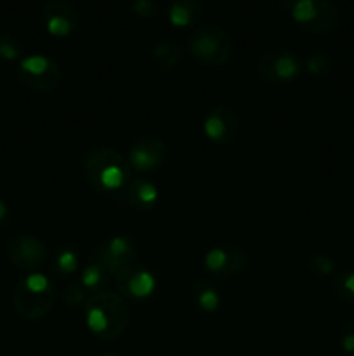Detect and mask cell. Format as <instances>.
<instances>
[{
    "mask_svg": "<svg viewBox=\"0 0 354 356\" xmlns=\"http://www.w3.org/2000/svg\"><path fill=\"white\" fill-rule=\"evenodd\" d=\"M108 280H110V273L99 263H92L83 268L82 277H80V285L85 289V292L97 294V292L106 291Z\"/></svg>",
    "mask_w": 354,
    "mask_h": 356,
    "instance_id": "19",
    "label": "cell"
},
{
    "mask_svg": "<svg viewBox=\"0 0 354 356\" xmlns=\"http://www.w3.org/2000/svg\"><path fill=\"white\" fill-rule=\"evenodd\" d=\"M278 2H280V6L283 7V9H287L288 13H290L292 7L295 6V2H297V0H278Z\"/></svg>",
    "mask_w": 354,
    "mask_h": 356,
    "instance_id": "29",
    "label": "cell"
},
{
    "mask_svg": "<svg viewBox=\"0 0 354 356\" xmlns=\"http://www.w3.org/2000/svg\"><path fill=\"white\" fill-rule=\"evenodd\" d=\"M52 270L58 275H73L78 270V254L71 247L61 249L52 261Z\"/></svg>",
    "mask_w": 354,
    "mask_h": 356,
    "instance_id": "21",
    "label": "cell"
},
{
    "mask_svg": "<svg viewBox=\"0 0 354 356\" xmlns=\"http://www.w3.org/2000/svg\"><path fill=\"white\" fill-rule=\"evenodd\" d=\"M205 7L201 0H174L169 7V19L174 26H193L203 17Z\"/></svg>",
    "mask_w": 354,
    "mask_h": 356,
    "instance_id": "16",
    "label": "cell"
},
{
    "mask_svg": "<svg viewBox=\"0 0 354 356\" xmlns=\"http://www.w3.org/2000/svg\"><path fill=\"white\" fill-rule=\"evenodd\" d=\"M23 54V44L14 33H0V59L3 61H16Z\"/></svg>",
    "mask_w": 354,
    "mask_h": 356,
    "instance_id": "22",
    "label": "cell"
},
{
    "mask_svg": "<svg viewBox=\"0 0 354 356\" xmlns=\"http://www.w3.org/2000/svg\"><path fill=\"white\" fill-rule=\"evenodd\" d=\"M307 268L316 277L326 278L330 275H333V271H335V263L328 256H325V254H316V256H312L309 259Z\"/></svg>",
    "mask_w": 354,
    "mask_h": 356,
    "instance_id": "25",
    "label": "cell"
},
{
    "mask_svg": "<svg viewBox=\"0 0 354 356\" xmlns=\"http://www.w3.org/2000/svg\"><path fill=\"white\" fill-rule=\"evenodd\" d=\"M257 72L269 83H290L302 73V61L295 52L276 49L260 56Z\"/></svg>",
    "mask_w": 354,
    "mask_h": 356,
    "instance_id": "8",
    "label": "cell"
},
{
    "mask_svg": "<svg viewBox=\"0 0 354 356\" xmlns=\"http://www.w3.org/2000/svg\"><path fill=\"white\" fill-rule=\"evenodd\" d=\"M117 284L121 294L135 301H142L156 291V278L142 268H134L130 273L117 280Z\"/></svg>",
    "mask_w": 354,
    "mask_h": 356,
    "instance_id": "14",
    "label": "cell"
},
{
    "mask_svg": "<svg viewBox=\"0 0 354 356\" xmlns=\"http://www.w3.org/2000/svg\"><path fill=\"white\" fill-rule=\"evenodd\" d=\"M87 299L89 298H87L85 289L80 284H76V282L68 284L65 287V291H62V301H65L69 308H85Z\"/></svg>",
    "mask_w": 354,
    "mask_h": 356,
    "instance_id": "24",
    "label": "cell"
},
{
    "mask_svg": "<svg viewBox=\"0 0 354 356\" xmlns=\"http://www.w3.org/2000/svg\"><path fill=\"white\" fill-rule=\"evenodd\" d=\"M137 259V243L130 235H115L103 240L96 249V263H99L117 280L134 270Z\"/></svg>",
    "mask_w": 354,
    "mask_h": 356,
    "instance_id": "5",
    "label": "cell"
},
{
    "mask_svg": "<svg viewBox=\"0 0 354 356\" xmlns=\"http://www.w3.org/2000/svg\"><path fill=\"white\" fill-rule=\"evenodd\" d=\"M56 302L54 284L45 275H30L12 289L14 312L28 322L45 318Z\"/></svg>",
    "mask_w": 354,
    "mask_h": 356,
    "instance_id": "3",
    "label": "cell"
},
{
    "mask_svg": "<svg viewBox=\"0 0 354 356\" xmlns=\"http://www.w3.org/2000/svg\"><path fill=\"white\" fill-rule=\"evenodd\" d=\"M167 145L156 136L139 138L128 149V162L139 172H155L165 163Z\"/></svg>",
    "mask_w": 354,
    "mask_h": 356,
    "instance_id": "12",
    "label": "cell"
},
{
    "mask_svg": "<svg viewBox=\"0 0 354 356\" xmlns=\"http://www.w3.org/2000/svg\"><path fill=\"white\" fill-rule=\"evenodd\" d=\"M292 17L302 30L325 35L340 23V13L330 0H297L290 10Z\"/></svg>",
    "mask_w": 354,
    "mask_h": 356,
    "instance_id": "6",
    "label": "cell"
},
{
    "mask_svg": "<svg viewBox=\"0 0 354 356\" xmlns=\"http://www.w3.org/2000/svg\"><path fill=\"white\" fill-rule=\"evenodd\" d=\"M16 76L21 86L33 92H49L61 82V68L56 59L44 54H33L21 59Z\"/></svg>",
    "mask_w": 354,
    "mask_h": 356,
    "instance_id": "7",
    "label": "cell"
},
{
    "mask_svg": "<svg viewBox=\"0 0 354 356\" xmlns=\"http://www.w3.org/2000/svg\"><path fill=\"white\" fill-rule=\"evenodd\" d=\"M203 132L215 145H229L239 132V118L233 108L219 104L208 110L203 120Z\"/></svg>",
    "mask_w": 354,
    "mask_h": 356,
    "instance_id": "11",
    "label": "cell"
},
{
    "mask_svg": "<svg viewBox=\"0 0 354 356\" xmlns=\"http://www.w3.org/2000/svg\"><path fill=\"white\" fill-rule=\"evenodd\" d=\"M332 292L344 305L354 306V271H342L332 280Z\"/></svg>",
    "mask_w": 354,
    "mask_h": 356,
    "instance_id": "20",
    "label": "cell"
},
{
    "mask_svg": "<svg viewBox=\"0 0 354 356\" xmlns=\"http://www.w3.org/2000/svg\"><path fill=\"white\" fill-rule=\"evenodd\" d=\"M180 58H183V47L177 42L162 40L155 44L149 61L156 70L167 72V70H172L180 61Z\"/></svg>",
    "mask_w": 354,
    "mask_h": 356,
    "instance_id": "17",
    "label": "cell"
},
{
    "mask_svg": "<svg viewBox=\"0 0 354 356\" xmlns=\"http://www.w3.org/2000/svg\"><path fill=\"white\" fill-rule=\"evenodd\" d=\"M191 296H193L194 302L198 308L205 313H214L221 305V298H219L217 291L210 282L203 280V278H196L191 285Z\"/></svg>",
    "mask_w": 354,
    "mask_h": 356,
    "instance_id": "18",
    "label": "cell"
},
{
    "mask_svg": "<svg viewBox=\"0 0 354 356\" xmlns=\"http://www.w3.org/2000/svg\"><path fill=\"white\" fill-rule=\"evenodd\" d=\"M340 348L344 353L354 355V322H346L340 329Z\"/></svg>",
    "mask_w": 354,
    "mask_h": 356,
    "instance_id": "27",
    "label": "cell"
},
{
    "mask_svg": "<svg viewBox=\"0 0 354 356\" xmlns=\"http://www.w3.org/2000/svg\"><path fill=\"white\" fill-rule=\"evenodd\" d=\"M124 198L130 207L137 211H149L158 202V190L155 184L146 179H132L125 190Z\"/></svg>",
    "mask_w": 354,
    "mask_h": 356,
    "instance_id": "15",
    "label": "cell"
},
{
    "mask_svg": "<svg viewBox=\"0 0 354 356\" xmlns=\"http://www.w3.org/2000/svg\"><path fill=\"white\" fill-rule=\"evenodd\" d=\"M305 70L311 73L312 76H318V79H323V76H328L333 70V59L330 56L321 54H311L307 59H305Z\"/></svg>",
    "mask_w": 354,
    "mask_h": 356,
    "instance_id": "23",
    "label": "cell"
},
{
    "mask_svg": "<svg viewBox=\"0 0 354 356\" xmlns=\"http://www.w3.org/2000/svg\"><path fill=\"white\" fill-rule=\"evenodd\" d=\"M9 219V207L0 200V222H6Z\"/></svg>",
    "mask_w": 354,
    "mask_h": 356,
    "instance_id": "28",
    "label": "cell"
},
{
    "mask_svg": "<svg viewBox=\"0 0 354 356\" xmlns=\"http://www.w3.org/2000/svg\"><path fill=\"white\" fill-rule=\"evenodd\" d=\"M6 252L10 264L17 270L35 271L47 261V247L40 238L28 233L14 235L7 240Z\"/></svg>",
    "mask_w": 354,
    "mask_h": 356,
    "instance_id": "9",
    "label": "cell"
},
{
    "mask_svg": "<svg viewBox=\"0 0 354 356\" xmlns=\"http://www.w3.org/2000/svg\"><path fill=\"white\" fill-rule=\"evenodd\" d=\"M85 320L90 332L101 341H115L121 337L130 323V309L127 301L115 292L90 294L85 302Z\"/></svg>",
    "mask_w": 354,
    "mask_h": 356,
    "instance_id": "2",
    "label": "cell"
},
{
    "mask_svg": "<svg viewBox=\"0 0 354 356\" xmlns=\"http://www.w3.org/2000/svg\"><path fill=\"white\" fill-rule=\"evenodd\" d=\"M103 356H121V355H118V353H115V351H108V353H104Z\"/></svg>",
    "mask_w": 354,
    "mask_h": 356,
    "instance_id": "30",
    "label": "cell"
},
{
    "mask_svg": "<svg viewBox=\"0 0 354 356\" xmlns=\"http://www.w3.org/2000/svg\"><path fill=\"white\" fill-rule=\"evenodd\" d=\"M132 13L141 19H153V17L158 16L160 3L156 0H134Z\"/></svg>",
    "mask_w": 354,
    "mask_h": 356,
    "instance_id": "26",
    "label": "cell"
},
{
    "mask_svg": "<svg viewBox=\"0 0 354 356\" xmlns=\"http://www.w3.org/2000/svg\"><path fill=\"white\" fill-rule=\"evenodd\" d=\"M44 23L54 37H68L78 28L80 17L68 0H47L44 6Z\"/></svg>",
    "mask_w": 354,
    "mask_h": 356,
    "instance_id": "13",
    "label": "cell"
},
{
    "mask_svg": "<svg viewBox=\"0 0 354 356\" xmlns=\"http://www.w3.org/2000/svg\"><path fill=\"white\" fill-rule=\"evenodd\" d=\"M205 268L210 275L229 278L242 273L248 264V254L238 243L219 245L205 254Z\"/></svg>",
    "mask_w": 354,
    "mask_h": 356,
    "instance_id": "10",
    "label": "cell"
},
{
    "mask_svg": "<svg viewBox=\"0 0 354 356\" xmlns=\"http://www.w3.org/2000/svg\"><path fill=\"white\" fill-rule=\"evenodd\" d=\"M83 177L99 193L124 195L132 181V165L121 153L106 146H94L82 155Z\"/></svg>",
    "mask_w": 354,
    "mask_h": 356,
    "instance_id": "1",
    "label": "cell"
},
{
    "mask_svg": "<svg viewBox=\"0 0 354 356\" xmlns=\"http://www.w3.org/2000/svg\"><path fill=\"white\" fill-rule=\"evenodd\" d=\"M191 56L203 66H222L233 54L229 35L217 24H203L189 35L187 40Z\"/></svg>",
    "mask_w": 354,
    "mask_h": 356,
    "instance_id": "4",
    "label": "cell"
}]
</instances>
